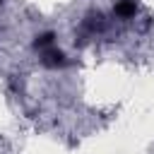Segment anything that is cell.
<instances>
[{
	"label": "cell",
	"instance_id": "obj_1",
	"mask_svg": "<svg viewBox=\"0 0 154 154\" xmlns=\"http://www.w3.org/2000/svg\"><path fill=\"white\" fill-rule=\"evenodd\" d=\"M116 10H118V14H132V12H135V2H132V0H125V2H120Z\"/></svg>",
	"mask_w": 154,
	"mask_h": 154
},
{
	"label": "cell",
	"instance_id": "obj_2",
	"mask_svg": "<svg viewBox=\"0 0 154 154\" xmlns=\"http://www.w3.org/2000/svg\"><path fill=\"white\" fill-rule=\"evenodd\" d=\"M55 63H63V53H60V51H58V53L51 51V53L46 55V65H55Z\"/></svg>",
	"mask_w": 154,
	"mask_h": 154
},
{
	"label": "cell",
	"instance_id": "obj_3",
	"mask_svg": "<svg viewBox=\"0 0 154 154\" xmlns=\"http://www.w3.org/2000/svg\"><path fill=\"white\" fill-rule=\"evenodd\" d=\"M53 41V34H41L38 38H36V46H48Z\"/></svg>",
	"mask_w": 154,
	"mask_h": 154
}]
</instances>
